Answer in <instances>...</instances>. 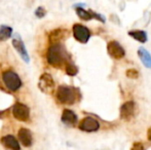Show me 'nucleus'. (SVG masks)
Returning <instances> with one entry per match:
<instances>
[{"label": "nucleus", "mask_w": 151, "mask_h": 150, "mask_svg": "<svg viewBox=\"0 0 151 150\" xmlns=\"http://www.w3.org/2000/svg\"><path fill=\"white\" fill-rule=\"evenodd\" d=\"M66 73L70 76H75L78 73V68L72 63H68L66 65Z\"/></svg>", "instance_id": "nucleus-19"}, {"label": "nucleus", "mask_w": 151, "mask_h": 150, "mask_svg": "<svg viewBox=\"0 0 151 150\" xmlns=\"http://www.w3.org/2000/svg\"><path fill=\"white\" fill-rule=\"evenodd\" d=\"M19 140L20 142L24 145L25 147H30L33 143V138H32V134L28 128H21L19 131Z\"/></svg>", "instance_id": "nucleus-12"}, {"label": "nucleus", "mask_w": 151, "mask_h": 150, "mask_svg": "<svg viewBox=\"0 0 151 150\" xmlns=\"http://www.w3.org/2000/svg\"><path fill=\"white\" fill-rule=\"evenodd\" d=\"M129 35L131 37H133L134 39L138 40V41L142 42V43H144V42L147 41V34H146L145 31H142V30H132L129 32Z\"/></svg>", "instance_id": "nucleus-17"}, {"label": "nucleus", "mask_w": 151, "mask_h": 150, "mask_svg": "<svg viewBox=\"0 0 151 150\" xmlns=\"http://www.w3.org/2000/svg\"><path fill=\"white\" fill-rule=\"evenodd\" d=\"M76 14L83 21H90L91 19H96V20L100 21V22L105 23V18L102 14H97V12L93 11V10H86L81 7H76Z\"/></svg>", "instance_id": "nucleus-9"}, {"label": "nucleus", "mask_w": 151, "mask_h": 150, "mask_svg": "<svg viewBox=\"0 0 151 150\" xmlns=\"http://www.w3.org/2000/svg\"><path fill=\"white\" fill-rule=\"evenodd\" d=\"M138 55H139L140 60L142 61L144 65H145L147 68H151V56L150 54L143 47H140L138 50Z\"/></svg>", "instance_id": "nucleus-16"}, {"label": "nucleus", "mask_w": 151, "mask_h": 150, "mask_svg": "<svg viewBox=\"0 0 151 150\" xmlns=\"http://www.w3.org/2000/svg\"><path fill=\"white\" fill-rule=\"evenodd\" d=\"M73 36L77 41L81 43H86L91 37V31L86 26L80 24H75L73 26Z\"/></svg>", "instance_id": "nucleus-4"}, {"label": "nucleus", "mask_w": 151, "mask_h": 150, "mask_svg": "<svg viewBox=\"0 0 151 150\" xmlns=\"http://www.w3.org/2000/svg\"><path fill=\"white\" fill-rule=\"evenodd\" d=\"M12 29L7 26H1L0 27V41H4V40L8 39L12 36Z\"/></svg>", "instance_id": "nucleus-18"}, {"label": "nucleus", "mask_w": 151, "mask_h": 150, "mask_svg": "<svg viewBox=\"0 0 151 150\" xmlns=\"http://www.w3.org/2000/svg\"><path fill=\"white\" fill-rule=\"evenodd\" d=\"M1 143L8 150H20V144L18 140L12 135H7L1 138Z\"/></svg>", "instance_id": "nucleus-11"}, {"label": "nucleus", "mask_w": 151, "mask_h": 150, "mask_svg": "<svg viewBox=\"0 0 151 150\" xmlns=\"http://www.w3.org/2000/svg\"><path fill=\"white\" fill-rule=\"evenodd\" d=\"M62 121L67 126H73L77 122V115L70 109H65L62 114Z\"/></svg>", "instance_id": "nucleus-13"}, {"label": "nucleus", "mask_w": 151, "mask_h": 150, "mask_svg": "<svg viewBox=\"0 0 151 150\" xmlns=\"http://www.w3.org/2000/svg\"><path fill=\"white\" fill-rule=\"evenodd\" d=\"M38 86L41 92L45 93V94H50L55 88V82L52 75H50L48 73H43L39 78Z\"/></svg>", "instance_id": "nucleus-6"}, {"label": "nucleus", "mask_w": 151, "mask_h": 150, "mask_svg": "<svg viewBox=\"0 0 151 150\" xmlns=\"http://www.w3.org/2000/svg\"><path fill=\"white\" fill-rule=\"evenodd\" d=\"M57 99L62 104L71 105L80 99V93L77 88L61 85L57 90Z\"/></svg>", "instance_id": "nucleus-2"}, {"label": "nucleus", "mask_w": 151, "mask_h": 150, "mask_svg": "<svg viewBox=\"0 0 151 150\" xmlns=\"http://www.w3.org/2000/svg\"><path fill=\"white\" fill-rule=\"evenodd\" d=\"M46 59L50 65L55 68H62L70 63V57L64 45L60 43H54L50 46L46 54Z\"/></svg>", "instance_id": "nucleus-1"}, {"label": "nucleus", "mask_w": 151, "mask_h": 150, "mask_svg": "<svg viewBox=\"0 0 151 150\" xmlns=\"http://www.w3.org/2000/svg\"><path fill=\"white\" fill-rule=\"evenodd\" d=\"M66 37H68V31L64 29H56L50 33V41L52 43H57Z\"/></svg>", "instance_id": "nucleus-15"}, {"label": "nucleus", "mask_w": 151, "mask_h": 150, "mask_svg": "<svg viewBox=\"0 0 151 150\" xmlns=\"http://www.w3.org/2000/svg\"><path fill=\"white\" fill-rule=\"evenodd\" d=\"M35 14L37 16V18H43L44 16L46 14V10L44 9L43 7H38L37 9H36V11H35Z\"/></svg>", "instance_id": "nucleus-21"}, {"label": "nucleus", "mask_w": 151, "mask_h": 150, "mask_svg": "<svg viewBox=\"0 0 151 150\" xmlns=\"http://www.w3.org/2000/svg\"><path fill=\"white\" fill-rule=\"evenodd\" d=\"M107 52L111 58L115 60H120L125 56V52L123 47L120 45V43L116 40H112L108 43L107 45Z\"/></svg>", "instance_id": "nucleus-5"}, {"label": "nucleus", "mask_w": 151, "mask_h": 150, "mask_svg": "<svg viewBox=\"0 0 151 150\" xmlns=\"http://www.w3.org/2000/svg\"><path fill=\"white\" fill-rule=\"evenodd\" d=\"M2 80H3L5 86L12 92H16L22 85V81L19 75L14 71H4L2 73Z\"/></svg>", "instance_id": "nucleus-3"}, {"label": "nucleus", "mask_w": 151, "mask_h": 150, "mask_svg": "<svg viewBox=\"0 0 151 150\" xmlns=\"http://www.w3.org/2000/svg\"><path fill=\"white\" fill-rule=\"evenodd\" d=\"M79 128L83 132H97L100 128V123L97 119L88 116V117H84L81 121L79 122Z\"/></svg>", "instance_id": "nucleus-8"}, {"label": "nucleus", "mask_w": 151, "mask_h": 150, "mask_svg": "<svg viewBox=\"0 0 151 150\" xmlns=\"http://www.w3.org/2000/svg\"><path fill=\"white\" fill-rule=\"evenodd\" d=\"M12 114H14V118H17L18 120L27 121L30 116V110L26 105L22 104V103H17L12 107Z\"/></svg>", "instance_id": "nucleus-7"}, {"label": "nucleus", "mask_w": 151, "mask_h": 150, "mask_svg": "<svg viewBox=\"0 0 151 150\" xmlns=\"http://www.w3.org/2000/svg\"><path fill=\"white\" fill-rule=\"evenodd\" d=\"M127 76L129 78H132V79H136V78H138V76H139V72H138V70H136V69H129V70H127Z\"/></svg>", "instance_id": "nucleus-20"}, {"label": "nucleus", "mask_w": 151, "mask_h": 150, "mask_svg": "<svg viewBox=\"0 0 151 150\" xmlns=\"http://www.w3.org/2000/svg\"><path fill=\"white\" fill-rule=\"evenodd\" d=\"M135 108L136 105L134 101L125 102L120 107V117L123 120H131L134 117V114H135Z\"/></svg>", "instance_id": "nucleus-10"}, {"label": "nucleus", "mask_w": 151, "mask_h": 150, "mask_svg": "<svg viewBox=\"0 0 151 150\" xmlns=\"http://www.w3.org/2000/svg\"><path fill=\"white\" fill-rule=\"evenodd\" d=\"M12 45L14 46L16 50L21 55V57L23 58V60L26 61L27 63L29 62V56L27 54V50H26V47L24 45V42L20 39V38H14L12 40Z\"/></svg>", "instance_id": "nucleus-14"}, {"label": "nucleus", "mask_w": 151, "mask_h": 150, "mask_svg": "<svg viewBox=\"0 0 151 150\" xmlns=\"http://www.w3.org/2000/svg\"><path fill=\"white\" fill-rule=\"evenodd\" d=\"M131 150H144V146H143L142 143L136 142V143H134V145H133V147H132Z\"/></svg>", "instance_id": "nucleus-22"}, {"label": "nucleus", "mask_w": 151, "mask_h": 150, "mask_svg": "<svg viewBox=\"0 0 151 150\" xmlns=\"http://www.w3.org/2000/svg\"><path fill=\"white\" fill-rule=\"evenodd\" d=\"M147 137H148V139L151 141V128L148 130V133H147Z\"/></svg>", "instance_id": "nucleus-23"}]
</instances>
